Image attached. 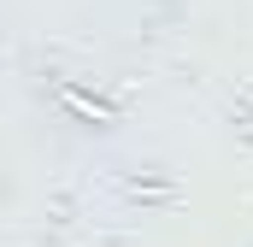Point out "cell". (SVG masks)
Returning <instances> with one entry per match:
<instances>
[{
  "label": "cell",
  "mask_w": 253,
  "mask_h": 247,
  "mask_svg": "<svg viewBox=\"0 0 253 247\" xmlns=\"http://www.w3.org/2000/svg\"><path fill=\"white\" fill-rule=\"evenodd\" d=\"M53 100H59L83 129H118V106H112V100H100V94H88V88H77V82H59V88H53Z\"/></svg>",
  "instance_id": "obj_1"
}]
</instances>
